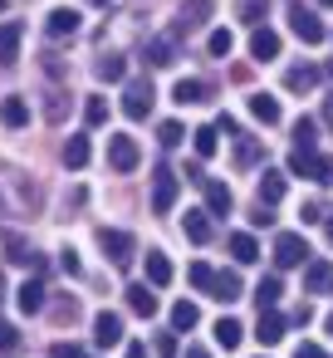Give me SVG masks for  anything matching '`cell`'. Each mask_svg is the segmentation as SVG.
<instances>
[{
	"label": "cell",
	"mask_w": 333,
	"mask_h": 358,
	"mask_svg": "<svg viewBox=\"0 0 333 358\" xmlns=\"http://www.w3.org/2000/svg\"><path fill=\"white\" fill-rule=\"evenodd\" d=\"M128 358H147V343H128Z\"/></svg>",
	"instance_id": "681fc988"
},
{
	"label": "cell",
	"mask_w": 333,
	"mask_h": 358,
	"mask_svg": "<svg viewBox=\"0 0 333 358\" xmlns=\"http://www.w3.org/2000/svg\"><path fill=\"white\" fill-rule=\"evenodd\" d=\"M138 162H142V152H138V143H133V138H123V133H118V138H108V167H113V172H133Z\"/></svg>",
	"instance_id": "9c48e42d"
},
{
	"label": "cell",
	"mask_w": 333,
	"mask_h": 358,
	"mask_svg": "<svg viewBox=\"0 0 333 358\" xmlns=\"http://www.w3.org/2000/svg\"><path fill=\"white\" fill-rule=\"evenodd\" d=\"M318 6H333V0H318Z\"/></svg>",
	"instance_id": "9f6ffc18"
},
{
	"label": "cell",
	"mask_w": 333,
	"mask_h": 358,
	"mask_svg": "<svg viewBox=\"0 0 333 358\" xmlns=\"http://www.w3.org/2000/svg\"><path fill=\"white\" fill-rule=\"evenodd\" d=\"M289 30H294V35H299L304 45H323V35H328V30H323V20H318L313 10H304L299 0L289 6Z\"/></svg>",
	"instance_id": "277c9868"
},
{
	"label": "cell",
	"mask_w": 333,
	"mask_h": 358,
	"mask_svg": "<svg viewBox=\"0 0 333 358\" xmlns=\"http://www.w3.org/2000/svg\"><path fill=\"white\" fill-rule=\"evenodd\" d=\"M201 187H206V211H211V216H230V206H235V192H230L225 182H211V177H206Z\"/></svg>",
	"instance_id": "7c38bea8"
},
{
	"label": "cell",
	"mask_w": 333,
	"mask_h": 358,
	"mask_svg": "<svg viewBox=\"0 0 333 358\" xmlns=\"http://www.w3.org/2000/svg\"><path fill=\"white\" fill-rule=\"evenodd\" d=\"M250 55H255V59H279V35H274L269 25H255V35H250Z\"/></svg>",
	"instance_id": "9a60e30c"
},
{
	"label": "cell",
	"mask_w": 333,
	"mask_h": 358,
	"mask_svg": "<svg viewBox=\"0 0 333 358\" xmlns=\"http://www.w3.org/2000/svg\"><path fill=\"white\" fill-rule=\"evenodd\" d=\"M211 280H216V270H211L206 260H196V265H191V285H196V289H211Z\"/></svg>",
	"instance_id": "ab89813d"
},
{
	"label": "cell",
	"mask_w": 333,
	"mask_h": 358,
	"mask_svg": "<svg viewBox=\"0 0 333 358\" xmlns=\"http://www.w3.org/2000/svg\"><path fill=\"white\" fill-rule=\"evenodd\" d=\"M89 157H94L89 138H84V133H74V138L64 143V167H74V172H79V167H89Z\"/></svg>",
	"instance_id": "603a6c76"
},
{
	"label": "cell",
	"mask_w": 333,
	"mask_h": 358,
	"mask_svg": "<svg viewBox=\"0 0 333 358\" xmlns=\"http://www.w3.org/2000/svg\"><path fill=\"white\" fill-rule=\"evenodd\" d=\"M333 285V265L328 260H309L304 265V294H323Z\"/></svg>",
	"instance_id": "5bb4252c"
},
{
	"label": "cell",
	"mask_w": 333,
	"mask_h": 358,
	"mask_svg": "<svg viewBox=\"0 0 333 358\" xmlns=\"http://www.w3.org/2000/svg\"><path fill=\"white\" fill-rule=\"evenodd\" d=\"M182 138H186L182 123H162V128H157V143H162V148H182Z\"/></svg>",
	"instance_id": "74e56055"
},
{
	"label": "cell",
	"mask_w": 333,
	"mask_h": 358,
	"mask_svg": "<svg viewBox=\"0 0 333 358\" xmlns=\"http://www.w3.org/2000/svg\"><path fill=\"white\" fill-rule=\"evenodd\" d=\"M294 358H323V348H318V343H299Z\"/></svg>",
	"instance_id": "c3c4849f"
},
{
	"label": "cell",
	"mask_w": 333,
	"mask_h": 358,
	"mask_svg": "<svg viewBox=\"0 0 333 358\" xmlns=\"http://www.w3.org/2000/svg\"><path fill=\"white\" fill-rule=\"evenodd\" d=\"M94 74H98L103 84H123V74H128V59H123V55H103V59L94 64Z\"/></svg>",
	"instance_id": "f1b7e54d"
},
{
	"label": "cell",
	"mask_w": 333,
	"mask_h": 358,
	"mask_svg": "<svg viewBox=\"0 0 333 358\" xmlns=\"http://www.w3.org/2000/svg\"><path fill=\"white\" fill-rule=\"evenodd\" d=\"M274 265H279V270L309 265V245H304L299 231H279V236H274Z\"/></svg>",
	"instance_id": "7a4b0ae2"
},
{
	"label": "cell",
	"mask_w": 333,
	"mask_h": 358,
	"mask_svg": "<svg viewBox=\"0 0 333 358\" xmlns=\"http://www.w3.org/2000/svg\"><path fill=\"white\" fill-rule=\"evenodd\" d=\"M284 201V172H260V206H279Z\"/></svg>",
	"instance_id": "cb8c5ba5"
},
{
	"label": "cell",
	"mask_w": 333,
	"mask_h": 358,
	"mask_svg": "<svg viewBox=\"0 0 333 358\" xmlns=\"http://www.w3.org/2000/svg\"><path fill=\"white\" fill-rule=\"evenodd\" d=\"M328 241H333V221H328Z\"/></svg>",
	"instance_id": "db71d44e"
},
{
	"label": "cell",
	"mask_w": 333,
	"mask_h": 358,
	"mask_svg": "<svg viewBox=\"0 0 333 358\" xmlns=\"http://www.w3.org/2000/svg\"><path fill=\"white\" fill-rule=\"evenodd\" d=\"M309 319H313V309H309V304H299V309H294V314H289V324H299V329H304V324H309Z\"/></svg>",
	"instance_id": "7dc6e473"
},
{
	"label": "cell",
	"mask_w": 333,
	"mask_h": 358,
	"mask_svg": "<svg viewBox=\"0 0 333 358\" xmlns=\"http://www.w3.org/2000/svg\"><path fill=\"white\" fill-rule=\"evenodd\" d=\"M260 15H265V0H245V6H240V20H250V25H255Z\"/></svg>",
	"instance_id": "ee69618b"
},
{
	"label": "cell",
	"mask_w": 333,
	"mask_h": 358,
	"mask_svg": "<svg viewBox=\"0 0 333 358\" xmlns=\"http://www.w3.org/2000/svg\"><path fill=\"white\" fill-rule=\"evenodd\" d=\"M98 245L108 250V260H113L118 270H128V265H133V250H138V245H133V236H128V231H98Z\"/></svg>",
	"instance_id": "8992f818"
},
{
	"label": "cell",
	"mask_w": 333,
	"mask_h": 358,
	"mask_svg": "<svg viewBox=\"0 0 333 358\" xmlns=\"http://www.w3.org/2000/svg\"><path fill=\"white\" fill-rule=\"evenodd\" d=\"M299 216H304V226H313V221H323V201H309V206H304Z\"/></svg>",
	"instance_id": "f6af8a7d"
},
{
	"label": "cell",
	"mask_w": 333,
	"mask_h": 358,
	"mask_svg": "<svg viewBox=\"0 0 333 358\" xmlns=\"http://www.w3.org/2000/svg\"><path fill=\"white\" fill-rule=\"evenodd\" d=\"M186 358H211V353H206L201 343H191V348H186Z\"/></svg>",
	"instance_id": "f907efd6"
},
{
	"label": "cell",
	"mask_w": 333,
	"mask_h": 358,
	"mask_svg": "<svg viewBox=\"0 0 333 358\" xmlns=\"http://www.w3.org/2000/svg\"><path fill=\"white\" fill-rule=\"evenodd\" d=\"M182 231H186L196 245H206V241H211V211H186V216H182Z\"/></svg>",
	"instance_id": "d4e9b609"
},
{
	"label": "cell",
	"mask_w": 333,
	"mask_h": 358,
	"mask_svg": "<svg viewBox=\"0 0 333 358\" xmlns=\"http://www.w3.org/2000/svg\"><path fill=\"white\" fill-rule=\"evenodd\" d=\"M279 294H284V280H279V275H265V280L255 285V304H260V309H274Z\"/></svg>",
	"instance_id": "f546056e"
},
{
	"label": "cell",
	"mask_w": 333,
	"mask_h": 358,
	"mask_svg": "<svg viewBox=\"0 0 333 358\" xmlns=\"http://www.w3.org/2000/svg\"><path fill=\"white\" fill-rule=\"evenodd\" d=\"M152 99H157L152 84H147V79H133V84L123 89V113H128L133 123H142V118L152 113Z\"/></svg>",
	"instance_id": "5b68a950"
},
{
	"label": "cell",
	"mask_w": 333,
	"mask_h": 358,
	"mask_svg": "<svg viewBox=\"0 0 333 358\" xmlns=\"http://www.w3.org/2000/svg\"><path fill=\"white\" fill-rule=\"evenodd\" d=\"M177 196H182L177 172H172V167H157V177H152V211H157V216H167V211L177 206Z\"/></svg>",
	"instance_id": "3957f363"
},
{
	"label": "cell",
	"mask_w": 333,
	"mask_h": 358,
	"mask_svg": "<svg viewBox=\"0 0 333 358\" xmlns=\"http://www.w3.org/2000/svg\"><path fill=\"white\" fill-rule=\"evenodd\" d=\"M313 133H318V123L313 118H299L294 123V148H313Z\"/></svg>",
	"instance_id": "8d00e7d4"
},
{
	"label": "cell",
	"mask_w": 333,
	"mask_h": 358,
	"mask_svg": "<svg viewBox=\"0 0 333 358\" xmlns=\"http://www.w3.org/2000/svg\"><path fill=\"white\" fill-rule=\"evenodd\" d=\"M328 334H333V314H328Z\"/></svg>",
	"instance_id": "11a10c76"
},
{
	"label": "cell",
	"mask_w": 333,
	"mask_h": 358,
	"mask_svg": "<svg viewBox=\"0 0 333 358\" xmlns=\"http://www.w3.org/2000/svg\"><path fill=\"white\" fill-rule=\"evenodd\" d=\"M147 285H152V289L172 285V260H167L162 250H147Z\"/></svg>",
	"instance_id": "4316f807"
},
{
	"label": "cell",
	"mask_w": 333,
	"mask_h": 358,
	"mask_svg": "<svg viewBox=\"0 0 333 358\" xmlns=\"http://www.w3.org/2000/svg\"><path fill=\"white\" fill-rule=\"evenodd\" d=\"M255 157H260V143H255V138H240V148H235V162H240V167H250Z\"/></svg>",
	"instance_id": "f35d334b"
},
{
	"label": "cell",
	"mask_w": 333,
	"mask_h": 358,
	"mask_svg": "<svg viewBox=\"0 0 333 358\" xmlns=\"http://www.w3.org/2000/svg\"><path fill=\"white\" fill-rule=\"evenodd\" d=\"M20 343V334H15V324H6V319H0V353H10Z\"/></svg>",
	"instance_id": "b9f144b4"
},
{
	"label": "cell",
	"mask_w": 333,
	"mask_h": 358,
	"mask_svg": "<svg viewBox=\"0 0 333 358\" xmlns=\"http://www.w3.org/2000/svg\"><path fill=\"white\" fill-rule=\"evenodd\" d=\"M0 10H6V0H0Z\"/></svg>",
	"instance_id": "6f0895ef"
},
{
	"label": "cell",
	"mask_w": 333,
	"mask_h": 358,
	"mask_svg": "<svg viewBox=\"0 0 333 358\" xmlns=\"http://www.w3.org/2000/svg\"><path fill=\"white\" fill-rule=\"evenodd\" d=\"M0 123H6V128H25V123H30V103H25L20 94L0 99Z\"/></svg>",
	"instance_id": "ac0fdd59"
},
{
	"label": "cell",
	"mask_w": 333,
	"mask_h": 358,
	"mask_svg": "<svg viewBox=\"0 0 333 358\" xmlns=\"http://www.w3.org/2000/svg\"><path fill=\"white\" fill-rule=\"evenodd\" d=\"M250 113L265 123V128H274L284 113H279V99H269V94H250Z\"/></svg>",
	"instance_id": "7402d4cb"
},
{
	"label": "cell",
	"mask_w": 333,
	"mask_h": 358,
	"mask_svg": "<svg viewBox=\"0 0 333 358\" xmlns=\"http://www.w3.org/2000/svg\"><path fill=\"white\" fill-rule=\"evenodd\" d=\"M142 59H147L152 69H172V64H177V35H152L147 50H142Z\"/></svg>",
	"instance_id": "30bf717a"
},
{
	"label": "cell",
	"mask_w": 333,
	"mask_h": 358,
	"mask_svg": "<svg viewBox=\"0 0 333 358\" xmlns=\"http://www.w3.org/2000/svg\"><path fill=\"white\" fill-rule=\"evenodd\" d=\"M323 118H328V128H333V94L323 99Z\"/></svg>",
	"instance_id": "816d5d0a"
},
{
	"label": "cell",
	"mask_w": 333,
	"mask_h": 358,
	"mask_svg": "<svg viewBox=\"0 0 333 358\" xmlns=\"http://www.w3.org/2000/svg\"><path fill=\"white\" fill-rule=\"evenodd\" d=\"M318 84V69H309V64H294V69H284V89L289 94H309Z\"/></svg>",
	"instance_id": "44dd1931"
},
{
	"label": "cell",
	"mask_w": 333,
	"mask_h": 358,
	"mask_svg": "<svg viewBox=\"0 0 333 358\" xmlns=\"http://www.w3.org/2000/svg\"><path fill=\"white\" fill-rule=\"evenodd\" d=\"M89 6H103V10H108V6H113V0H89Z\"/></svg>",
	"instance_id": "f5cc1de1"
},
{
	"label": "cell",
	"mask_w": 333,
	"mask_h": 358,
	"mask_svg": "<svg viewBox=\"0 0 333 358\" xmlns=\"http://www.w3.org/2000/svg\"><path fill=\"white\" fill-rule=\"evenodd\" d=\"M6 250H10L6 260H15V265H35V270H40V255L25 245V236H6Z\"/></svg>",
	"instance_id": "d6a6232c"
},
{
	"label": "cell",
	"mask_w": 333,
	"mask_h": 358,
	"mask_svg": "<svg viewBox=\"0 0 333 358\" xmlns=\"http://www.w3.org/2000/svg\"><path fill=\"white\" fill-rule=\"evenodd\" d=\"M172 99H177L182 108H186V103H206V99H211V84H206V79H177Z\"/></svg>",
	"instance_id": "2e32d148"
},
{
	"label": "cell",
	"mask_w": 333,
	"mask_h": 358,
	"mask_svg": "<svg viewBox=\"0 0 333 358\" xmlns=\"http://www.w3.org/2000/svg\"><path fill=\"white\" fill-rule=\"evenodd\" d=\"M94 343H98V348H118V343H123V314L98 309V314H94Z\"/></svg>",
	"instance_id": "52a82bcc"
},
{
	"label": "cell",
	"mask_w": 333,
	"mask_h": 358,
	"mask_svg": "<svg viewBox=\"0 0 333 358\" xmlns=\"http://www.w3.org/2000/svg\"><path fill=\"white\" fill-rule=\"evenodd\" d=\"M84 123H89V128L108 123V99H89V103H84Z\"/></svg>",
	"instance_id": "d590c367"
},
{
	"label": "cell",
	"mask_w": 333,
	"mask_h": 358,
	"mask_svg": "<svg viewBox=\"0 0 333 358\" xmlns=\"http://www.w3.org/2000/svg\"><path fill=\"white\" fill-rule=\"evenodd\" d=\"M191 143H196V157H216V148H221V128H216V123H206V128H196V133H191Z\"/></svg>",
	"instance_id": "1f68e13d"
},
{
	"label": "cell",
	"mask_w": 333,
	"mask_h": 358,
	"mask_svg": "<svg viewBox=\"0 0 333 358\" xmlns=\"http://www.w3.org/2000/svg\"><path fill=\"white\" fill-rule=\"evenodd\" d=\"M230 255H235V265H255V260H260L255 236H250V231H235V236H230Z\"/></svg>",
	"instance_id": "484cf974"
},
{
	"label": "cell",
	"mask_w": 333,
	"mask_h": 358,
	"mask_svg": "<svg viewBox=\"0 0 333 358\" xmlns=\"http://www.w3.org/2000/svg\"><path fill=\"white\" fill-rule=\"evenodd\" d=\"M128 309L142 314V319H152V314H157V294H152L147 285H128Z\"/></svg>",
	"instance_id": "83f0119b"
},
{
	"label": "cell",
	"mask_w": 333,
	"mask_h": 358,
	"mask_svg": "<svg viewBox=\"0 0 333 358\" xmlns=\"http://www.w3.org/2000/svg\"><path fill=\"white\" fill-rule=\"evenodd\" d=\"M196 324H201V309H196L191 299H177V304H172V329L186 334V329H196Z\"/></svg>",
	"instance_id": "4dcf8cb0"
},
{
	"label": "cell",
	"mask_w": 333,
	"mask_h": 358,
	"mask_svg": "<svg viewBox=\"0 0 333 358\" xmlns=\"http://www.w3.org/2000/svg\"><path fill=\"white\" fill-rule=\"evenodd\" d=\"M45 35H50V40H74V35H79V10L54 6V10L45 15Z\"/></svg>",
	"instance_id": "ba28073f"
},
{
	"label": "cell",
	"mask_w": 333,
	"mask_h": 358,
	"mask_svg": "<svg viewBox=\"0 0 333 358\" xmlns=\"http://www.w3.org/2000/svg\"><path fill=\"white\" fill-rule=\"evenodd\" d=\"M284 329H289V319L284 314H274V309H260V324H255V338L269 348V343H279L284 338Z\"/></svg>",
	"instance_id": "4fadbf2b"
},
{
	"label": "cell",
	"mask_w": 333,
	"mask_h": 358,
	"mask_svg": "<svg viewBox=\"0 0 333 358\" xmlns=\"http://www.w3.org/2000/svg\"><path fill=\"white\" fill-rule=\"evenodd\" d=\"M240 338H245V324H240V319H221V324H216V343H221V348H235Z\"/></svg>",
	"instance_id": "836d02e7"
},
{
	"label": "cell",
	"mask_w": 333,
	"mask_h": 358,
	"mask_svg": "<svg viewBox=\"0 0 333 358\" xmlns=\"http://www.w3.org/2000/svg\"><path fill=\"white\" fill-rule=\"evenodd\" d=\"M20 40H25V25L20 20H6L0 25V69H10L20 59Z\"/></svg>",
	"instance_id": "8fae6325"
},
{
	"label": "cell",
	"mask_w": 333,
	"mask_h": 358,
	"mask_svg": "<svg viewBox=\"0 0 333 358\" xmlns=\"http://www.w3.org/2000/svg\"><path fill=\"white\" fill-rule=\"evenodd\" d=\"M211 10H216L211 0H186V6H182V25H177V35H182V30H196V25H206V20H211Z\"/></svg>",
	"instance_id": "ffe728a7"
},
{
	"label": "cell",
	"mask_w": 333,
	"mask_h": 358,
	"mask_svg": "<svg viewBox=\"0 0 333 358\" xmlns=\"http://www.w3.org/2000/svg\"><path fill=\"white\" fill-rule=\"evenodd\" d=\"M211 299H221V304H235L240 299V275L235 270H221L216 280H211V289H206Z\"/></svg>",
	"instance_id": "e0dca14e"
},
{
	"label": "cell",
	"mask_w": 333,
	"mask_h": 358,
	"mask_svg": "<svg viewBox=\"0 0 333 358\" xmlns=\"http://www.w3.org/2000/svg\"><path fill=\"white\" fill-rule=\"evenodd\" d=\"M152 348H157V358H172L182 343H177V334H157V343H152Z\"/></svg>",
	"instance_id": "60d3db41"
},
{
	"label": "cell",
	"mask_w": 333,
	"mask_h": 358,
	"mask_svg": "<svg viewBox=\"0 0 333 358\" xmlns=\"http://www.w3.org/2000/svg\"><path fill=\"white\" fill-rule=\"evenodd\" d=\"M54 358H94V353L79 348V343H54Z\"/></svg>",
	"instance_id": "7bdbcfd3"
},
{
	"label": "cell",
	"mask_w": 333,
	"mask_h": 358,
	"mask_svg": "<svg viewBox=\"0 0 333 358\" xmlns=\"http://www.w3.org/2000/svg\"><path fill=\"white\" fill-rule=\"evenodd\" d=\"M206 50H211L216 59H225V55L235 50V35H230V30H211V40H206Z\"/></svg>",
	"instance_id": "e575fe53"
},
{
	"label": "cell",
	"mask_w": 333,
	"mask_h": 358,
	"mask_svg": "<svg viewBox=\"0 0 333 358\" xmlns=\"http://www.w3.org/2000/svg\"><path fill=\"white\" fill-rule=\"evenodd\" d=\"M59 265H64V275H79V270H84V265H79V255H74V250H64V255H59Z\"/></svg>",
	"instance_id": "bcb514c9"
},
{
	"label": "cell",
	"mask_w": 333,
	"mask_h": 358,
	"mask_svg": "<svg viewBox=\"0 0 333 358\" xmlns=\"http://www.w3.org/2000/svg\"><path fill=\"white\" fill-rule=\"evenodd\" d=\"M289 172L309 177V182H333V157H318L313 148H294L289 152Z\"/></svg>",
	"instance_id": "6da1fadb"
},
{
	"label": "cell",
	"mask_w": 333,
	"mask_h": 358,
	"mask_svg": "<svg viewBox=\"0 0 333 358\" xmlns=\"http://www.w3.org/2000/svg\"><path fill=\"white\" fill-rule=\"evenodd\" d=\"M15 304H20V314H40V309H45V285H40V280H25V285L15 289Z\"/></svg>",
	"instance_id": "d6986e66"
}]
</instances>
